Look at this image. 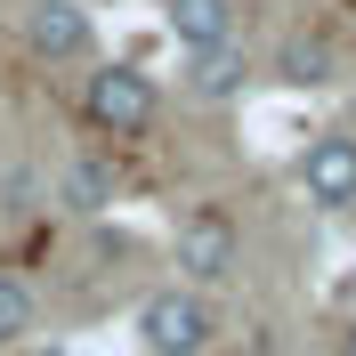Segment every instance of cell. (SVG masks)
Here are the masks:
<instances>
[{
  "instance_id": "6da1fadb",
  "label": "cell",
  "mask_w": 356,
  "mask_h": 356,
  "mask_svg": "<svg viewBox=\"0 0 356 356\" xmlns=\"http://www.w3.org/2000/svg\"><path fill=\"white\" fill-rule=\"evenodd\" d=\"M211 340H219V316H211V300L186 291V284L154 291V300L138 308V348L146 356H202Z\"/></svg>"
},
{
  "instance_id": "7a4b0ae2",
  "label": "cell",
  "mask_w": 356,
  "mask_h": 356,
  "mask_svg": "<svg viewBox=\"0 0 356 356\" xmlns=\"http://www.w3.org/2000/svg\"><path fill=\"white\" fill-rule=\"evenodd\" d=\"M170 259H178V275H186V291L227 284V275L243 267V235H235V219H227L219 202H202V211H186V219H178Z\"/></svg>"
},
{
  "instance_id": "3957f363",
  "label": "cell",
  "mask_w": 356,
  "mask_h": 356,
  "mask_svg": "<svg viewBox=\"0 0 356 356\" xmlns=\"http://www.w3.org/2000/svg\"><path fill=\"white\" fill-rule=\"evenodd\" d=\"M154 81L138 65H97L89 73V89H81V113L97 122L106 138H138V130H154Z\"/></svg>"
},
{
  "instance_id": "277c9868",
  "label": "cell",
  "mask_w": 356,
  "mask_h": 356,
  "mask_svg": "<svg viewBox=\"0 0 356 356\" xmlns=\"http://www.w3.org/2000/svg\"><path fill=\"white\" fill-rule=\"evenodd\" d=\"M300 186L316 211H348L356 202V130H316L300 146Z\"/></svg>"
},
{
  "instance_id": "5b68a950",
  "label": "cell",
  "mask_w": 356,
  "mask_h": 356,
  "mask_svg": "<svg viewBox=\"0 0 356 356\" xmlns=\"http://www.w3.org/2000/svg\"><path fill=\"white\" fill-rule=\"evenodd\" d=\"M24 41H33V57H49V65H73V57H89L97 24H89L81 0H33V8H24Z\"/></svg>"
},
{
  "instance_id": "8992f818",
  "label": "cell",
  "mask_w": 356,
  "mask_h": 356,
  "mask_svg": "<svg viewBox=\"0 0 356 356\" xmlns=\"http://www.w3.org/2000/svg\"><path fill=\"white\" fill-rule=\"evenodd\" d=\"M162 17H170V33H178L186 57L235 41V0H162Z\"/></svg>"
},
{
  "instance_id": "52a82bcc",
  "label": "cell",
  "mask_w": 356,
  "mask_h": 356,
  "mask_svg": "<svg viewBox=\"0 0 356 356\" xmlns=\"http://www.w3.org/2000/svg\"><path fill=\"white\" fill-rule=\"evenodd\" d=\"M275 81H291V89H324V81H332V41L291 33V41L275 49Z\"/></svg>"
},
{
  "instance_id": "ba28073f",
  "label": "cell",
  "mask_w": 356,
  "mask_h": 356,
  "mask_svg": "<svg viewBox=\"0 0 356 356\" xmlns=\"http://www.w3.org/2000/svg\"><path fill=\"white\" fill-rule=\"evenodd\" d=\"M243 49L227 41V49H202V57H186V89H195V97H235V89H243Z\"/></svg>"
},
{
  "instance_id": "9c48e42d",
  "label": "cell",
  "mask_w": 356,
  "mask_h": 356,
  "mask_svg": "<svg viewBox=\"0 0 356 356\" xmlns=\"http://www.w3.org/2000/svg\"><path fill=\"white\" fill-rule=\"evenodd\" d=\"M106 202H113V170H106V162H73V170H65V211L97 219Z\"/></svg>"
},
{
  "instance_id": "30bf717a",
  "label": "cell",
  "mask_w": 356,
  "mask_h": 356,
  "mask_svg": "<svg viewBox=\"0 0 356 356\" xmlns=\"http://www.w3.org/2000/svg\"><path fill=\"white\" fill-rule=\"evenodd\" d=\"M33 316H41V308H33V291H24L17 275H0V348H17V340L33 332Z\"/></svg>"
},
{
  "instance_id": "8fae6325",
  "label": "cell",
  "mask_w": 356,
  "mask_h": 356,
  "mask_svg": "<svg viewBox=\"0 0 356 356\" xmlns=\"http://www.w3.org/2000/svg\"><path fill=\"white\" fill-rule=\"evenodd\" d=\"M348 348H356V324H348Z\"/></svg>"
}]
</instances>
